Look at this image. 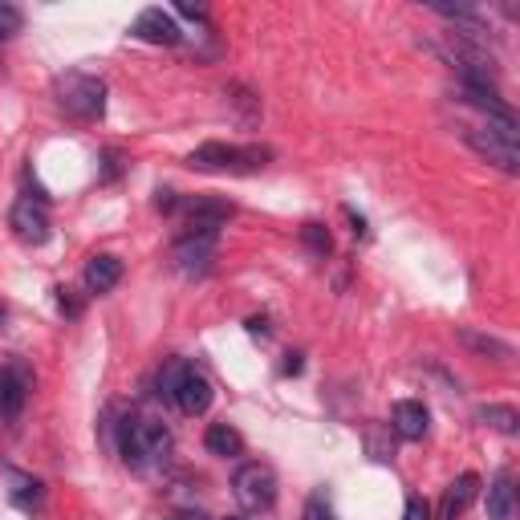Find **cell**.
Segmentation results:
<instances>
[{
    "mask_svg": "<svg viewBox=\"0 0 520 520\" xmlns=\"http://www.w3.org/2000/svg\"><path fill=\"white\" fill-rule=\"evenodd\" d=\"M301 244H305L313 256H330V248H334V240H330V232H325V224H305V228H301Z\"/></svg>",
    "mask_w": 520,
    "mask_h": 520,
    "instance_id": "d6986e66",
    "label": "cell"
},
{
    "mask_svg": "<svg viewBox=\"0 0 520 520\" xmlns=\"http://www.w3.org/2000/svg\"><path fill=\"white\" fill-rule=\"evenodd\" d=\"M204 443H208V451H212V455H224V460H232V455H240V451H244L240 431H236V427H228V423H212V427H208V435H204Z\"/></svg>",
    "mask_w": 520,
    "mask_h": 520,
    "instance_id": "e0dca14e",
    "label": "cell"
},
{
    "mask_svg": "<svg viewBox=\"0 0 520 520\" xmlns=\"http://www.w3.org/2000/svg\"><path fill=\"white\" fill-rule=\"evenodd\" d=\"M468 147L500 167L504 175H520V151H516V122H484V126H464Z\"/></svg>",
    "mask_w": 520,
    "mask_h": 520,
    "instance_id": "7a4b0ae2",
    "label": "cell"
},
{
    "mask_svg": "<svg viewBox=\"0 0 520 520\" xmlns=\"http://www.w3.org/2000/svg\"><path fill=\"white\" fill-rule=\"evenodd\" d=\"M403 520H431V508H427V500L411 496V500H407V512H403Z\"/></svg>",
    "mask_w": 520,
    "mask_h": 520,
    "instance_id": "603a6c76",
    "label": "cell"
},
{
    "mask_svg": "<svg viewBox=\"0 0 520 520\" xmlns=\"http://www.w3.org/2000/svg\"><path fill=\"white\" fill-rule=\"evenodd\" d=\"M25 399H29L25 370L21 366H5V370H0V419H17Z\"/></svg>",
    "mask_w": 520,
    "mask_h": 520,
    "instance_id": "30bf717a",
    "label": "cell"
},
{
    "mask_svg": "<svg viewBox=\"0 0 520 520\" xmlns=\"http://www.w3.org/2000/svg\"><path fill=\"white\" fill-rule=\"evenodd\" d=\"M130 33H135L139 41H151V45H179L183 41V29L163 9H143L135 17V29H130Z\"/></svg>",
    "mask_w": 520,
    "mask_h": 520,
    "instance_id": "9c48e42d",
    "label": "cell"
},
{
    "mask_svg": "<svg viewBox=\"0 0 520 520\" xmlns=\"http://www.w3.org/2000/svg\"><path fill=\"white\" fill-rule=\"evenodd\" d=\"M53 94H57V106L70 118H78V122H94V118L106 114V82L102 78L65 74V78H57Z\"/></svg>",
    "mask_w": 520,
    "mask_h": 520,
    "instance_id": "277c9868",
    "label": "cell"
},
{
    "mask_svg": "<svg viewBox=\"0 0 520 520\" xmlns=\"http://www.w3.org/2000/svg\"><path fill=\"white\" fill-rule=\"evenodd\" d=\"M512 512H516V488H512V476L500 472L488 484V520H512Z\"/></svg>",
    "mask_w": 520,
    "mask_h": 520,
    "instance_id": "9a60e30c",
    "label": "cell"
},
{
    "mask_svg": "<svg viewBox=\"0 0 520 520\" xmlns=\"http://www.w3.org/2000/svg\"><path fill=\"white\" fill-rule=\"evenodd\" d=\"M183 370H187V362H167L163 366V374H159V395L167 399V403H175V390H179V378H183Z\"/></svg>",
    "mask_w": 520,
    "mask_h": 520,
    "instance_id": "44dd1931",
    "label": "cell"
},
{
    "mask_svg": "<svg viewBox=\"0 0 520 520\" xmlns=\"http://www.w3.org/2000/svg\"><path fill=\"white\" fill-rule=\"evenodd\" d=\"M216 236L220 232H183L171 248V260L183 277H204L212 269V256H216Z\"/></svg>",
    "mask_w": 520,
    "mask_h": 520,
    "instance_id": "8992f818",
    "label": "cell"
},
{
    "mask_svg": "<svg viewBox=\"0 0 520 520\" xmlns=\"http://www.w3.org/2000/svg\"><path fill=\"white\" fill-rule=\"evenodd\" d=\"M390 427L399 431V439H423L427 435V427H431V415H427V407L419 403V399H403V403H395V411H390Z\"/></svg>",
    "mask_w": 520,
    "mask_h": 520,
    "instance_id": "8fae6325",
    "label": "cell"
},
{
    "mask_svg": "<svg viewBox=\"0 0 520 520\" xmlns=\"http://www.w3.org/2000/svg\"><path fill=\"white\" fill-rule=\"evenodd\" d=\"M480 419H484L492 431H500V435H516V431H520V415H516V407H504V403H488V407H480Z\"/></svg>",
    "mask_w": 520,
    "mask_h": 520,
    "instance_id": "ac0fdd59",
    "label": "cell"
},
{
    "mask_svg": "<svg viewBox=\"0 0 520 520\" xmlns=\"http://www.w3.org/2000/svg\"><path fill=\"white\" fill-rule=\"evenodd\" d=\"M228 520H236V516H228Z\"/></svg>",
    "mask_w": 520,
    "mask_h": 520,
    "instance_id": "4316f807",
    "label": "cell"
},
{
    "mask_svg": "<svg viewBox=\"0 0 520 520\" xmlns=\"http://www.w3.org/2000/svg\"><path fill=\"white\" fill-rule=\"evenodd\" d=\"M305 520H334V508H330V500H325V492H313L305 500Z\"/></svg>",
    "mask_w": 520,
    "mask_h": 520,
    "instance_id": "7402d4cb",
    "label": "cell"
},
{
    "mask_svg": "<svg viewBox=\"0 0 520 520\" xmlns=\"http://www.w3.org/2000/svg\"><path fill=\"white\" fill-rule=\"evenodd\" d=\"M232 496L244 512H269L277 504V472L269 464H240L232 476Z\"/></svg>",
    "mask_w": 520,
    "mask_h": 520,
    "instance_id": "5b68a950",
    "label": "cell"
},
{
    "mask_svg": "<svg viewBox=\"0 0 520 520\" xmlns=\"http://www.w3.org/2000/svg\"><path fill=\"white\" fill-rule=\"evenodd\" d=\"M9 224H13L17 240H25V244H33V248L49 240V212H45V204H37V200H17L13 212H9Z\"/></svg>",
    "mask_w": 520,
    "mask_h": 520,
    "instance_id": "52a82bcc",
    "label": "cell"
},
{
    "mask_svg": "<svg viewBox=\"0 0 520 520\" xmlns=\"http://www.w3.org/2000/svg\"><path fill=\"white\" fill-rule=\"evenodd\" d=\"M21 29H25V13L17 5H5V0H0V41H13Z\"/></svg>",
    "mask_w": 520,
    "mask_h": 520,
    "instance_id": "ffe728a7",
    "label": "cell"
},
{
    "mask_svg": "<svg viewBox=\"0 0 520 520\" xmlns=\"http://www.w3.org/2000/svg\"><path fill=\"white\" fill-rule=\"evenodd\" d=\"M171 520H208V516H200V512H179V516H171Z\"/></svg>",
    "mask_w": 520,
    "mask_h": 520,
    "instance_id": "d4e9b609",
    "label": "cell"
},
{
    "mask_svg": "<svg viewBox=\"0 0 520 520\" xmlns=\"http://www.w3.org/2000/svg\"><path fill=\"white\" fill-rule=\"evenodd\" d=\"M122 281V260L102 252V256H90V265H86V289L90 293H110L114 285Z\"/></svg>",
    "mask_w": 520,
    "mask_h": 520,
    "instance_id": "4fadbf2b",
    "label": "cell"
},
{
    "mask_svg": "<svg viewBox=\"0 0 520 520\" xmlns=\"http://www.w3.org/2000/svg\"><path fill=\"white\" fill-rule=\"evenodd\" d=\"M476 492H480V476H476V472H464L460 480H455V484L443 492V500H439V520H455L460 512H468V504L476 500Z\"/></svg>",
    "mask_w": 520,
    "mask_h": 520,
    "instance_id": "7c38bea8",
    "label": "cell"
},
{
    "mask_svg": "<svg viewBox=\"0 0 520 520\" xmlns=\"http://www.w3.org/2000/svg\"><path fill=\"white\" fill-rule=\"evenodd\" d=\"M5 480H9V500H13L21 512H41V500H45L41 480H33V476H25V472H17V468H9Z\"/></svg>",
    "mask_w": 520,
    "mask_h": 520,
    "instance_id": "5bb4252c",
    "label": "cell"
},
{
    "mask_svg": "<svg viewBox=\"0 0 520 520\" xmlns=\"http://www.w3.org/2000/svg\"><path fill=\"white\" fill-rule=\"evenodd\" d=\"M118 451L135 472H151V468L167 464L171 431H167V423H159L151 415H135V419H126L118 427Z\"/></svg>",
    "mask_w": 520,
    "mask_h": 520,
    "instance_id": "6da1fadb",
    "label": "cell"
},
{
    "mask_svg": "<svg viewBox=\"0 0 520 520\" xmlns=\"http://www.w3.org/2000/svg\"><path fill=\"white\" fill-rule=\"evenodd\" d=\"M0 330H5V305H0Z\"/></svg>",
    "mask_w": 520,
    "mask_h": 520,
    "instance_id": "484cf974",
    "label": "cell"
},
{
    "mask_svg": "<svg viewBox=\"0 0 520 520\" xmlns=\"http://www.w3.org/2000/svg\"><path fill=\"white\" fill-rule=\"evenodd\" d=\"M455 338H460V346H468L472 354H480V358H496V362H504V358H512V346L508 342H500V338H492V334H480V330H455Z\"/></svg>",
    "mask_w": 520,
    "mask_h": 520,
    "instance_id": "2e32d148",
    "label": "cell"
},
{
    "mask_svg": "<svg viewBox=\"0 0 520 520\" xmlns=\"http://www.w3.org/2000/svg\"><path fill=\"white\" fill-rule=\"evenodd\" d=\"M273 159L269 147H232V143H204L187 155V167L195 171H228V175H248V171H260Z\"/></svg>",
    "mask_w": 520,
    "mask_h": 520,
    "instance_id": "3957f363",
    "label": "cell"
},
{
    "mask_svg": "<svg viewBox=\"0 0 520 520\" xmlns=\"http://www.w3.org/2000/svg\"><path fill=\"white\" fill-rule=\"evenodd\" d=\"M212 399H216L212 382H208L200 370H195V366H187L183 378H179V390H175V407H179L183 415H204V411L212 407Z\"/></svg>",
    "mask_w": 520,
    "mask_h": 520,
    "instance_id": "ba28073f",
    "label": "cell"
},
{
    "mask_svg": "<svg viewBox=\"0 0 520 520\" xmlns=\"http://www.w3.org/2000/svg\"><path fill=\"white\" fill-rule=\"evenodd\" d=\"M70 293H74V289H57V305H61V313H70V317H78V313H82V305H78V301H74Z\"/></svg>",
    "mask_w": 520,
    "mask_h": 520,
    "instance_id": "cb8c5ba5",
    "label": "cell"
}]
</instances>
